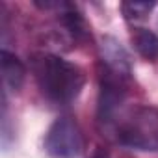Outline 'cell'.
Listing matches in <instances>:
<instances>
[{"label": "cell", "instance_id": "obj_2", "mask_svg": "<svg viewBox=\"0 0 158 158\" xmlns=\"http://www.w3.org/2000/svg\"><path fill=\"white\" fill-rule=\"evenodd\" d=\"M117 141L136 151L158 152V108L136 106L115 121Z\"/></svg>", "mask_w": 158, "mask_h": 158}, {"label": "cell", "instance_id": "obj_8", "mask_svg": "<svg viewBox=\"0 0 158 158\" xmlns=\"http://www.w3.org/2000/svg\"><path fill=\"white\" fill-rule=\"evenodd\" d=\"M152 10H154V2H123L121 4V13L130 23L143 21Z\"/></svg>", "mask_w": 158, "mask_h": 158}, {"label": "cell", "instance_id": "obj_3", "mask_svg": "<svg viewBox=\"0 0 158 158\" xmlns=\"http://www.w3.org/2000/svg\"><path fill=\"white\" fill-rule=\"evenodd\" d=\"M84 149V134L71 115L58 117L45 134V151L52 158H76Z\"/></svg>", "mask_w": 158, "mask_h": 158}, {"label": "cell", "instance_id": "obj_4", "mask_svg": "<svg viewBox=\"0 0 158 158\" xmlns=\"http://www.w3.org/2000/svg\"><path fill=\"white\" fill-rule=\"evenodd\" d=\"M128 76L119 74L108 67L101 73V91H99V121L104 125L115 123L127 99Z\"/></svg>", "mask_w": 158, "mask_h": 158}, {"label": "cell", "instance_id": "obj_1", "mask_svg": "<svg viewBox=\"0 0 158 158\" xmlns=\"http://www.w3.org/2000/svg\"><path fill=\"white\" fill-rule=\"evenodd\" d=\"M32 69L43 97L54 104L73 102L86 84L84 71L56 54H37Z\"/></svg>", "mask_w": 158, "mask_h": 158}, {"label": "cell", "instance_id": "obj_7", "mask_svg": "<svg viewBox=\"0 0 158 158\" xmlns=\"http://www.w3.org/2000/svg\"><path fill=\"white\" fill-rule=\"evenodd\" d=\"M132 45L145 60H158V35L147 28H136L132 32Z\"/></svg>", "mask_w": 158, "mask_h": 158}, {"label": "cell", "instance_id": "obj_9", "mask_svg": "<svg viewBox=\"0 0 158 158\" xmlns=\"http://www.w3.org/2000/svg\"><path fill=\"white\" fill-rule=\"evenodd\" d=\"M91 158H110V154L104 151V149H97L95 152H93V156Z\"/></svg>", "mask_w": 158, "mask_h": 158}, {"label": "cell", "instance_id": "obj_6", "mask_svg": "<svg viewBox=\"0 0 158 158\" xmlns=\"http://www.w3.org/2000/svg\"><path fill=\"white\" fill-rule=\"evenodd\" d=\"M0 65H2V78H4V86L10 91H19L24 84L26 78V67L24 63L11 54L10 50H2L0 52Z\"/></svg>", "mask_w": 158, "mask_h": 158}, {"label": "cell", "instance_id": "obj_5", "mask_svg": "<svg viewBox=\"0 0 158 158\" xmlns=\"http://www.w3.org/2000/svg\"><path fill=\"white\" fill-rule=\"evenodd\" d=\"M101 48H102V63H104V67H108V69H112V71H115L119 74L130 76V73H132L130 56L115 37H104Z\"/></svg>", "mask_w": 158, "mask_h": 158}]
</instances>
